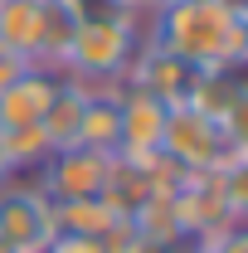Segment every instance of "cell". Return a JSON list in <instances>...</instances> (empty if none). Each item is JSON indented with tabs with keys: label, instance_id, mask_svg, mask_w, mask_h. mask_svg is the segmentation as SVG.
<instances>
[{
	"label": "cell",
	"instance_id": "1",
	"mask_svg": "<svg viewBox=\"0 0 248 253\" xmlns=\"http://www.w3.org/2000/svg\"><path fill=\"white\" fill-rule=\"evenodd\" d=\"M146 20V44L190 68H244L248 59V10H229L224 0H170Z\"/></svg>",
	"mask_w": 248,
	"mask_h": 253
},
{
	"label": "cell",
	"instance_id": "2",
	"mask_svg": "<svg viewBox=\"0 0 248 253\" xmlns=\"http://www.w3.org/2000/svg\"><path fill=\"white\" fill-rule=\"evenodd\" d=\"M146 15H131V20H102V25H78L68 49L59 59V78H78L88 88H112L122 83L126 68H131V54L141 49L146 34L136 30Z\"/></svg>",
	"mask_w": 248,
	"mask_h": 253
},
{
	"label": "cell",
	"instance_id": "3",
	"mask_svg": "<svg viewBox=\"0 0 248 253\" xmlns=\"http://www.w3.org/2000/svg\"><path fill=\"white\" fill-rule=\"evenodd\" d=\"M161 156L180 166L185 175H205V170H234L248 166V141L229 136L219 122H209L195 107H170L165 112V131H161Z\"/></svg>",
	"mask_w": 248,
	"mask_h": 253
},
{
	"label": "cell",
	"instance_id": "4",
	"mask_svg": "<svg viewBox=\"0 0 248 253\" xmlns=\"http://www.w3.org/2000/svg\"><path fill=\"white\" fill-rule=\"evenodd\" d=\"M112 180V156L93 146H59L54 156L34 170V185L49 195V205L68 200H97Z\"/></svg>",
	"mask_w": 248,
	"mask_h": 253
},
{
	"label": "cell",
	"instance_id": "5",
	"mask_svg": "<svg viewBox=\"0 0 248 253\" xmlns=\"http://www.w3.org/2000/svg\"><path fill=\"white\" fill-rule=\"evenodd\" d=\"M54 239V205L34 180H5L0 185V244L15 253H44Z\"/></svg>",
	"mask_w": 248,
	"mask_h": 253
},
{
	"label": "cell",
	"instance_id": "6",
	"mask_svg": "<svg viewBox=\"0 0 248 253\" xmlns=\"http://www.w3.org/2000/svg\"><path fill=\"white\" fill-rule=\"evenodd\" d=\"M185 107L205 112L209 122H219L229 136L248 141L244 117H248V83H244V68H195L190 78V93Z\"/></svg>",
	"mask_w": 248,
	"mask_h": 253
},
{
	"label": "cell",
	"instance_id": "7",
	"mask_svg": "<svg viewBox=\"0 0 248 253\" xmlns=\"http://www.w3.org/2000/svg\"><path fill=\"white\" fill-rule=\"evenodd\" d=\"M117 88V151L112 156L122 161H151L161 156V131H165V102H156L151 93L141 88H126V83H112Z\"/></svg>",
	"mask_w": 248,
	"mask_h": 253
},
{
	"label": "cell",
	"instance_id": "8",
	"mask_svg": "<svg viewBox=\"0 0 248 253\" xmlns=\"http://www.w3.org/2000/svg\"><path fill=\"white\" fill-rule=\"evenodd\" d=\"M190 78H195V68L180 63L175 54H165L161 44H146L141 39V49L131 54V68H126V88H141V93H151L156 102H165V107H180L190 93Z\"/></svg>",
	"mask_w": 248,
	"mask_h": 253
},
{
	"label": "cell",
	"instance_id": "9",
	"mask_svg": "<svg viewBox=\"0 0 248 253\" xmlns=\"http://www.w3.org/2000/svg\"><path fill=\"white\" fill-rule=\"evenodd\" d=\"M54 88H59V73L54 68H25L5 93H0V131L10 126H39L49 102H54Z\"/></svg>",
	"mask_w": 248,
	"mask_h": 253
},
{
	"label": "cell",
	"instance_id": "10",
	"mask_svg": "<svg viewBox=\"0 0 248 253\" xmlns=\"http://www.w3.org/2000/svg\"><path fill=\"white\" fill-rule=\"evenodd\" d=\"M73 146H93V151H107V156L117 151V88H88Z\"/></svg>",
	"mask_w": 248,
	"mask_h": 253
},
{
	"label": "cell",
	"instance_id": "11",
	"mask_svg": "<svg viewBox=\"0 0 248 253\" xmlns=\"http://www.w3.org/2000/svg\"><path fill=\"white\" fill-rule=\"evenodd\" d=\"M83 102H88V83H78V78H59L54 102H49V112H44V122H39L54 151L78 141V117H83Z\"/></svg>",
	"mask_w": 248,
	"mask_h": 253
},
{
	"label": "cell",
	"instance_id": "12",
	"mask_svg": "<svg viewBox=\"0 0 248 253\" xmlns=\"http://www.w3.org/2000/svg\"><path fill=\"white\" fill-rule=\"evenodd\" d=\"M39 34H44L39 0H0V44H10L20 59L39 63Z\"/></svg>",
	"mask_w": 248,
	"mask_h": 253
},
{
	"label": "cell",
	"instance_id": "13",
	"mask_svg": "<svg viewBox=\"0 0 248 253\" xmlns=\"http://www.w3.org/2000/svg\"><path fill=\"white\" fill-rule=\"evenodd\" d=\"M112 224H122V214L97 195V200H68L54 205V234H78V239H102Z\"/></svg>",
	"mask_w": 248,
	"mask_h": 253
},
{
	"label": "cell",
	"instance_id": "14",
	"mask_svg": "<svg viewBox=\"0 0 248 253\" xmlns=\"http://www.w3.org/2000/svg\"><path fill=\"white\" fill-rule=\"evenodd\" d=\"M39 15H44V34H39V68H54L59 73V59L68 49V39L78 30V15L68 0H39Z\"/></svg>",
	"mask_w": 248,
	"mask_h": 253
},
{
	"label": "cell",
	"instance_id": "15",
	"mask_svg": "<svg viewBox=\"0 0 248 253\" xmlns=\"http://www.w3.org/2000/svg\"><path fill=\"white\" fill-rule=\"evenodd\" d=\"M5 156H10V170L20 175V170H39L54 156V146H49L44 126H10L5 131Z\"/></svg>",
	"mask_w": 248,
	"mask_h": 253
},
{
	"label": "cell",
	"instance_id": "16",
	"mask_svg": "<svg viewBox=\"0 0 248 253\" xmlns=\"http://www.w3.org/2000/svg\"><path fill=\"white\" fill-rule=\"evenodd\" d=\"M68 5H73L78 25H102V20H131V10H126L122 0H68Z\"/></svg>",
	"mask_w": 248,
	"mask_h": 253
},
{
	"label": "cell",
	"instance_id": "17",
	"mask_svg": "<svg viewBox=\"0 0 248 253\" xmlns=\"http://www.w3.org/2000/svg\"><path fill=\"white\" fill-rule=\"evenodd\" d=\"M44 253H102V239H78V234H54Z\"/></svg>",
	"mask_w": 248,
	"mask_h": 253
},
{
	"label": "cell",
	"instance_id": "18",
	"mask_svg": "<svg viewBox=\"0 0 248 253\" xmlns=\"http://www.w3.org/2000/svg\"><path fill=\"white\" fill-rule=\"evenodd\" d=\"M25 68H34V63H30V59H20L10 44H0V93H5V88H10V83H15Z\"/></svg>",
	"mask_w": 248,
	"mask_h": 253
},
{
	"label": "cell",
	"instance_id": "19",
	"mask_svg": "<svg viewBox=\"0 0 248 253\" xmlns=\"http://www.w3.org/2000/svg\"><path fill=\"white\" fill-rule=\"evenodd\" d=\"M10 175H15V170H10V156H5V131H0V185H5Z\"/></svg>",
	"mask_w": 248,
	"mask_h": 253
},
{
	"label": "cell",
	"instance_id": "20",
	"mask_svg": "<svg viewBox=\"0 0 248 253\" xmlns=\"http://www.w3.org/2000/svg\"><path fill=\"white\" fill-rule=\"evenodd\" d=\"M122 5L131 10V15H151V10H156V0H122Z\"/></svg>",
	"mask_w": 248,
	"mask_h": 253
},
{
	"label": "cell",
	"instance_id": "21",
	"mask_svg": "<svg viewBox=\"0 0 248 253\" xmlns=\"http://www.w3.org/2000/svg\"><path fill=\"white\" fill-rule=\"evenodd\" d=\"M0 253H15V249H10V244H0Z\"/></svg>",
	"mask_w": 248,
	"mask_h": 253
},
{
	"label": "cell",
	"instance_id": "22",
	"mask_svg": "<svg viewBox=\"0 0 248 253\" xmlns=\"http://www.w3.org/2000/svg\"><path fill=\"white\" fill-rule=\"evenodd\" d=\"M190 253H195V249H190Z\"/></svg>",
	"mask_w": 248,
	"mask_h": 253
}]
</instances>
